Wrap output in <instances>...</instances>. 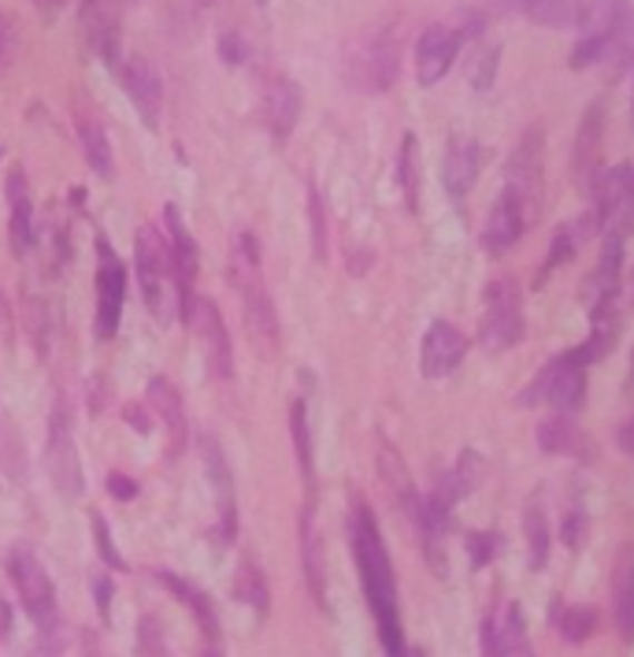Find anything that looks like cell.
Here are the masks:
<instances>
[{"instance_id": "cell-1", "label": "cell", "mask_w": 634, "mask_h": 657, "mask_svg": "<svg viewBox=\"0 0 634 657\" xmlns=\"http://www.w3.org/2000/svg\"><path fill=\"white\" fill-rule=\"evenodd\" d=\"M349 535H353L356 568H360V579H364L367 606L375 612L378 639H383V654L408 657L405 631H400V612H397V579H394V568H389V553L383 546V535H378V523L364 501H356Z\"/></svg>"}, {"instance_id": "cell-2", "label": "cell", "mask_w": 634, "mask_h": 657, "mask_svg": "<svg viewBox=\"0 0 634 657\" xmlns=\"http://www.w3.org/2000/svg\"><path fill=\"white\" fill-rule=\"evenodd\" d=\"M133 256H138L145 305H149V312L160 323H175V316H182L189 294H182V286H178V278H175L171 242H164L160 231L141 227L138 242H133Z\"/></svg>"}, {"instance_id": "cell-3", "label": "cell", "mask_w": 634, "mask_h": 657, "mask_svg": "<svg viewBox=\"0 0 634 657\" xmlns=\"http://www.w3.org/2000/svg\"><path fill=\"white\" fill-rule=\"evenodd\" d=\"M400 67V45L397 33L389 22H378V27H367L360 38L349 45V56H345V82L360 94H383V89L394 86Z\"/></svg>"}, {"instance_id": "cell-4", "label": "cell", "mask_w": 634, "mask_h": 657, "mask_svg": "<svg viewBox=\"0 0 634 657\" xmlns=\"http://www.w3.org/2000/svg\"><path fill=\"white\" fill-rule=\"evenodd\" d=\"M516 8L549 30H612L627 27V0H516Z\"/></svg>"}, {"instance_id": "cell-5", "label": "cell", "mask_w": 634, "mask_h": 657, "mask_svg": "<svg viewBox=\"0 0 634 657\" xmlns=\"http://www.w3.org/2000/svg\"><path fill=\"white\" fill-rule=\"evenodd\" d=\"M583 401H586V367L575 364L572 353L553 356L538 372V379L527 386V394H523V405H549L556 412L583 409Z\"/></svg>"}, {"instance_id": "cell-6", "label": "cell", "mask_w": 634, "mask_h": 657, "mask_svg": "<svg viewBox=\"0 0 634 657\" xmlns=\"http://www.w3.org/2000/svg\"><path fill=\"white\" fill-rule=\"evenodd\" d=\"M11 579H16V590L22 598V609L30 612V620L38 624L41 635H52L56 624H60V612H56V587L49 572L41 568V561L30 550H16L11 553Z\"/></svg>"}, {"instance_id": "cell-7", "label": "cell", "mask_w": 634, "mask_h": 657, "mask_svg": "<svg viewBox=\"0 0 634 657\" xmlns=\"http://www.w3.org/2000/svg\"><path fill=\"white\" fill-rule=\"evenodd\" d=\"M478 339H483L489 353L512 350V345L523 339V297L516 283L497 278V283L486 286V312H483Z\"/></svg>"}, {"instance_id": "cell-8", "label": "cell", "mask_w": 634, "mask_h": 657, "mask_svg": "<svg viewBox=\"0 0 634 657\" xmlns=\"http://www.w3.org/2000/svg\"><path fill=\"white\" fill-rule=\"evenodd\" d=\"M590 194H594V205H597V223L608 234L623 238V234L634 231V167L631 164H616V167H608V171H601L594 178V186H590Z\"/></svg>"}, {"instance_id": "cell-9", "label": "cell", "mask_w": 634, "mask_h": 657, "mask_svg": "<svg viewBox=\"0 0 634 657\" xmlns=\"http://www.w3.org/2000/svg\"><path fill=\"white\" fill-rule=\"evenodd\" d=\"M44 468H49V479L56 490L67 498H78L86 487L82 479V461H78L75 439H71V409L60 398L52 409V423H49V445H44Z\"/></svg>"}, {"instance_id": "cell-10", "label": "cell", "mask_w": 634, "mask_h": 657, "mask_svg": "<svg viewBox=\"0 0 634 657\" xmlns=\"http://www.w3.org/2000/svg\"><path fill=\"white\" fill-rule=\"evenodd\" d=\"M542 149H545L542 130H527V134H523V138L516 141V149H512L508 164H505V189L523 200V208H527L531 219L538 216L542 197H545Z\"/></svg>"}, {"instance_id": "cell-11", "label": "cell", "mask_w": 634, "mask_h": 657, "mask_svg": "<svg viewBox=\"0 0 634 657\" xmlns=\"http://www.w3.org/2000/svg\"><path fill=\"white\" fill-rule=\"evenodd\" d=\"M182 320L197 331L200 345H205L208 372L216 379H230L234 375V350H230V334H227V323H222V316H219L216 301L189 294Z\"/></svg>"}, {"instance_id": "cell-12", "label": "cell", "mask_w": 634, "mask_h": 657, "mask_svg": "<svg viewBox=\"0 0 634 657\" xmlns=\"http://www.w3.org/2000/svg\"><path fill=\"white\" fill-rule=\"evenodd\" d=\"M127 272L108 242H97V339H111L119 331Z\"/></svg>"}, {"instance_id": "cell-13", "label": "cell", "mask_w": 634, "mask_h": 657, "mask_svg": "<svg viewBox=\"0 0 634 657\" xmlns=\"http://www.w3.org/2000/svg\"><path fill=\"white\" fill-rule=\"evenodd\" d=\"M467 33L456 27H445V22H434L419 33L416 41V78L419 86H438L445 75L453 71L456 52H460Z\"/></svg>"}, {"instance_id": "cell-14", "label": "cell", "mask_w": 634, "mask_h": 657, "mask_svg": "<svg viewBox=\"0 0 634 657\" xmlns=\"http://www.w3.org/2000/svg\"><path fill=\"white\" fill-rule=\"evenodd\" d=\"M127 16V0H82L78 22H82V38L97 56L116 67L119 63V30Z\"/></svg>"}, {"instance_id": "cell-15", "label": "cell", "mask_w": 634, "mask_h": 657, "mask_svg": "<svg viewBox=\"0 0 634 657\" xmlns=\"http://www.w3.org/2000/svg\"><path fill=\"white\" fill-rule=\"evenodd\" d=\"M119 78H122V89H127V97H130V105L138 108V116L141 122L149 130L160 127V108H164V82H160V75H156V67L149 60H127L122 67H116Z\"/></svg>"}, {"instance_id": "cell-16", "label": "cell", "mask_w": 634, "mask_h": 657, "mask_svg": "<svg viewBox=\"0 0 634 657\" xmlns=\"http://www.w3.org/2000/svg\"><path fill=\"white\" fill-rule=\"evenodd\" d=\"M467 353V339L460 331L453 327V323L445 320H434L427 334H423V350H419V367L427 379H445L453 375L456 367H460Z\"/></svg>"}, {"instance_id": "cell-17", "label": "cell", "mask_w": 634, "mask_h": 657, "mask_svg": "<svg viewBox=\"0 0 634 657\" xmlns=\"http://www.w3.org/2000/svg\"><path fill=\"white\" fill-rule=\"evenodd\" d=\"M527 208H523V200L516 194H508V189H501L494 208H489V219L483 227V249L489 256H505L512 245L523 238V231H527Z\"/></svg>"}, {"instance_id": "cell-18", "label": "cell", "mask_w": 634, "mask_h": 657, "mask_svg": "<svg viewBox=\"0 0 634 657\" xmlns=\"http://www.w3.org/2000/svg\"><path fill=\"white\" fill-rule=\"evenodd\" d=\"M601 145H605V108H601V100H594V105L586 108L583 122H578L575 153H572L575 175L583 178L586 189L594 186V178L601 175Z\"/></svg>"}, {"instance_id": "cell-19", "label": "cell", "mask_w": 634, "mask_h": 657, "mask_svg": "<svg viewBox=\"0 0 634 657\" xmlns=\"http://www.w3.org/2000/svg\"><path fill=\"white\" fill-rule=\"evenodd\" d=\"M300 119V86L294 78H271V82L264 86V122L267 130L275 134L278 141L289 138V130L297 127Z\"/></svg>"}, {"instance_id": "cell-20", "label": "cell", "mask_w": 634, "mask_h": 657, "mask_svg": "<svg viewBox=\"0 0 634 657\" xmlns=\"http://www.w3.org/2000/svg\"><path fill=\"white\" fill-rule=\"evenodd\" d=\"M478 167H483V149L472 138H453L442 160V186L449 197H464L475 186Z\"/></svg>"}, {"instance_id": "cell-21", "label": "cell", "mask_w": 634, "mask_h": 657, "mask_svg": "<svg viewBox=\"0 0 634 657\" xmlns=\"http://www.w3.org/2000/svg\"><path fill=\"white\" fill-rule=\"evenodd\" d=\"M527 654V620L519 606H505L497 620L483 628V657H523Z\"/></svg>"}, {"instance_id": "cell-22", "label": "cell", "mask_w": 634, "mask_h": 657, "mask_svg": "<svg viewBox=\"0 0 634 657\" xmlns=\"http://www.w3.org/2000/svg\"><path fill=\"white\" fill-rule=\"evenodd\" d=\"M612 617L623 643H634V542L623 546L612 568Z\"/></svg>"}, {"instance_id": "cell-23", "label": "cell", "mask_w": 634, "mask_h": 657, "mask_svg": "<svg viewBox=\"0 0 634 657\" xmlns=\"http://www.w3.org/2000/svg\"><path fill=\"white\" fill-rule=\"evenodd\" d=\"M538 445H542V453L575 457V461L583 457V461H590V439L575 428L567 412H556V416L538 423Z\"/></svg>"}, {"instance_id": "cell-24", "label": "cell", "mask_w": 634, "mask_h": 657, "mask_svg": "<svg viewBox=\"0 0 634 657\" xmlns=\"http://www.w3.org/2000/svg\"><path fill=\"white\" fill-rule=\"evenodd\" d=\"M200 450H205L208 479H211V487H216V494H219L222 539H230V535H234V483H230V464H227V457H222V450H219L216 434H205V439H200Z\"/></svg>"}, {"instance_id": "cell-25", "label": "cell", "mask_w": 634, "mask_h": 657, "mask_svg": "<svg viewBox=\"0 0 634 657\" xmlns=\"http://www.w3.org/2000/svg\"><path fill=\"white\" fill-rule=\"evenodd\" d=\"M300 565H305L311 598L327 606V561H323V542L316 523H311V509H305V517H300Z\"/></svg>"}, {"instance_id": "cell-26", "label": "cell", "mask_w": 634, "mask_h": 657, "mask_svg": "<svg viewBox=\"0 0 634 657\" xmlns=\"http://www.w3.org/2000/svg\"><path fill=\"white\" fill-rule=\"evenodd\" d=\"M8 200H11V249L27 256L33 249V205L22 189V175H8Z\"/></svg>"}, {"instance_id": "cell-27", "label": "cell", "mask_w": 634, "mask_h": 657, "mask_svg": "<svg viewBox=\"0 0 634 657\" xmlns=\"http://www.w3.org/2000/svg\"><path fill=\"white\" fill-rule=\"evenodd\" d=\"M149 401L152 409L160 412V420L167 423V431H171V450L178 453L186 442V412H182V398H178V390L167 383L164 375L149 379Z\"/></svg>"}, {"instance_id": "cell-28", "label": "cell", "mask_w": 634, "mask_h": 657, "mask_svg": "<svg viewBox=\"0 0 634 657\" xmlns=\"http://www.w3.org/2000/svg\"><path fill=\"white\" fill-rule=\"evenodd\" d=\"M156 579H160V584L171 590V595H178L186 601L189 609H194V617H197V624H200V631L208 635L211 643L219 639V617H216V609H211V601L200 595V590L194 587V584H186L182 576H171V572H156Z\"/></svg>"}, {"instance_id": "cell-29", "label": "cell", "mask_w": 634, "mask_h": 657, "mask_svg": "<svg viewBox=\"0 0 634 657\" xmlns=\"http://www.w3.org/2000/svg\"><path fill=\"white\" fill-rule=\"evenodd\" d=\"M378 472H383L386 487L394 490V498L400 501V506H405V512L412 517V512H416V506H419V494H416V483H412L408 468L397 457L394 445H383V450H378Z\"/></svg>"}, {"instance_id": "cell-30", "label": "cell", "mask_w": 634, "mask_h": 657, "mask_svg": "<svg viewBox=\"0 0 634 657\" xmlns=\"http://www.w3.org/2000/svg\"><path fill=\"white\" fill-rule=\"evenodd\" d=\"M620 261H623V238H616V234H608V238H605V253H601V264H597L594 278H590V294H594V301L616 297Z\"/></svg>"}, {"instance_id": "cell-31", "label": "cell", "mask_w": 634, "mask_h": 657, "mask_svg": "<svg viewBox=\"0 0 634 657\" xmlns=\"http://www.w3.org/2000/svg\"><path fill=\"white\" fill-rule=\"evenodd\" d=\"M78 138H82V156L100 178H111V145L97 119H78Z\"/></svg>"}, {"instance_id": "cell-32", "label": "cell", "mask_w": 634, "mask_h": 657, "mask_svg": "<svg viewBox=\"0 0 634 657\" xmlns=\"http://www.w3.org/2000/svg\"><path fill=\"white\" fill-rule=\"evenodd\" d=\"M289 434H294L297 464H300V475H305V490H308V498H311V490H316V468H311V434H308L305 401H294V409H289Z\"/></svg>"}, {"instance_id": "cell-33", "label": "cell", "mask_w": 634, "mask_h": 657, "mask_svg": "<svg viewBox=\"0 0 634 657\" xmlns=\"http://www.w3.org/2000/svg\"><path fill=\"white\" fill-rule=\"evenodd\" d=\"M523 531H527V542H531V568H542L545 557H549V520H545V512L538 506V498L527 501V509H523Z\"/></svg>"}, {"instance_id": "cell-34", "label": "cell", "mask_w": 634, "mask_h": 657, "mask_svg": "<svg viewBox=\"0 0 634 657\" xmlns=\"http://www.w3.org/2000/svg\"><path fill=\"white\" fill-rule=\"evenodd\" d=\"M586 231H590V223H564V227H556V234H553V249H549V256H545V264H542V278L549 275L556 264L572 261L575 249H578V242L586 238Z\"/></svg>"}, {"instance_id": "cell-35", "label": "cell", "mask_w": 634, "mask_h": 657, "mask_svg": "<svg viewBox=\"0 0 634 657\" xmlns=\"http://www.w3.org/2000/svg\"><path fill=\"white\" fill-rule=\"evenodd\" d=\"M397 178L400 189H405V205L416 212L419 208V156H416V138H405L400 145V160H397Z\"/></svg>"}, {"instance_id": "cell-36", "label": "cell", "mask_w": 634, "mask_h": 657, "mask_svg": "<svg viewBox=\"0 0 634 657\" xmlns=\"http://www.w3.org/2000/svg\"><path fill=\"white\" fill-rule=\"evenodd\" d=\"M234 595H238L241 601H249L256 612H267V584H264L260 568H256L252 561H245L238 568V579H234Z\"/></svg>"}, {"instance_id": "cell-37", "label": "cell", "mask_w": 634, "mask_h": 657, "mask_svg": "<svg viewBox=\"0 0 634 657\" xmlns=\"http://www.w3.org/2000/svg\"><path fill=\"white\" fill-rule=\"evenodd\" d=\"M556 628H561V635L567 643H586L597 628V612L590 606H572L556 617Z\"/></svg>"}, {"instance_id": "cell-38", "label": "cell", "mask_w": 634, "mask_h": 657, "mask_svg": "<svg viewBox=\"0 0 634 657\" xmlns=\"http://www.w3.org/2000/svg\"><path fill=\"white\" fill-rule=\"evenodd\" d=\"M308 219H311V249L323 261L327 256V219H323V200L316 189H308Z\"/></svg>"}, {"instance_id": "cell-39", "label": "cell", "mask_w": 634, "mask_h": 657, "mask_svg": "<svg viewBox=\"0 0 634 657\" xmlns=\"http://www.w3.org/2000/svg\"><path fill=\"white\" fill-rule=\"evenodd\" d=\"M93 531H97V550H100V561H105L108 568H127V561H122V553L116 550V546H111V531H108V523H105V517H100V512H93Z\"/></svg>"}, {"instance_id": "cell-40", "label": "cell", "mask_w": 634, "mask_h": 657, "mask_svg": "<svg viewBox=\"0 0 634 657\" xmlns=\"http://www.w3.org/2000/svg\"><path fill=\"white\" fill-rule=\"evenodd\" d=\"M494 71H497V45H486V49L475 52V71H472L475 89L494 86Z\"/></svg>"}, {"instance_id": "cell-41", "label": "cell", "mask_w": 634, "mask_h": 657, "mask_svg": "<svg viewBox=\"0 0 634 657\" xmlns=\"http://www.w3.org/2000/svg\"><path fill=\"white\" fill-rule=\"evenodd\" d=\"M467 550H472V565H486L494 557V535H467Z\"/></svg>"}, {"instance_id": "cell-42", "label": "cell", "mask_w": 634, "mask_h": 657, "mask_svg": "<svg viewBox=\"0 0 634 657\" xmlns=\"http://www.w3.org/2000/svg\"><path fill=\"white\" fill-rule=\"evenodd\" d=\"M583 535H586V517L583 512H567V520H564V542L572 546H583Z\"/></svg>"}, {"instance_id": "cell-43", "label": "cell", "mask_w": 634, "mask_h": 657, "mask_svg": "<svg viewBox=\"0 0 634 657\" xmlns=\"http://www.w3.org/2000/svg\"><path fill=\"white\" fill-rule=\"evenodd\" d=\"M219 52H222V60H227L230 67L245 60V45H241V38H234V33H222Z\"/></svg>"}, {"instance_id": "cell-44", "label": "cell", "mask_w": 634, "mask_h": 657, "mask_svg": "<svg viewBox=\"0 0 634 657\" xmlns=\"http://www.w3.org/2000/svg\"><path fill=\"white\" fill-rule=\"evenodd\" d=\"M108 490H111L116 498H122V501H130L133 494H138V487L130 483V475H119V472L108 475Z\"/></svg>"}, {"instance_id": "cell-45", "label": "cell", "mask_w": 634, "mask_h": 657, "mask_svg": "<svg viewBox=\"0 0 634 657\" xmlns=\"http://www.w3.org/2000/svg\"><path fill=\"white\" fill-rule=\"evenodd\" d=\"M93 590H97V609L100 617H108V606H111V584L105 576H93Z\"/></svg>"}, {"instance_id": "cell-46", "label": "cell", "mask_w": 634, "mask_h": 657, "mask_svg": "<svg viewBox=\"0 0 634 657\" xmlns=\"http://www.w3.org/2000/svg\"><path fill=\"white\" fill-rule=\"evenodd\" d=\"M616 442H620V450L627 453V457H634V416L623 423V428L616 431Z\"/></svg>"}, {"instance_id": "cell-47", "label": "cell", "mask_w": 634, "mask_h": 657, "mask_svg": "<svg viewBox=\"0 0 634 657\" xmlns=\"http://www.w3.org/2000/svg\"><path fill=\"white\" fill-rule=\"evenodd\" d=\"M127 416H130V428L133 431H149L152 428V420H145V412H141V405H127Z\"/></svg>"}, {"instance_id": "cell-48", "label": "cell", "mask_w": 634, "mask_h": 657, "mask_svg": "<svg viewBox=\"0 0 634 657\" xmlns=\"http://www.w3.org/2000/svg\"><path fill=\"white\" fill-rule=\"evenodd\" d=\"M33 4H38V8L44 11V16H49V11H56V8H60L63 0H33Z\"/></svg>"}, {"instance_id": "cell-49", "label": "cell", "mask_w": 634, "mask_h": 657, "mask_svg": "<svg viewBox=\"0 0 634 657\" xmlns=\"http://www.w3.org/2000/svg\"><path fill=\"white\" fill-rule=\"evenodd\" d=\"M200 657H222V654H219V646H216V643H211V646H208V650H205V654H200Z\"/></svg>"}, {"instance_id": "cell-50", "label": "cell", "mask_w": 634, "mask_h": 657, "mask_svg": "<svg viewBox=\"0 0 634 657\" xmlns=\"http://www.w3.org/2000/svg\"><path fill=\"white\" fill-rule=\"evenodd\" d=\"M0 56H4V27H0Z\"/></svg>"}, {"instance_id": "cell-51", "label": "cell", "mask_w": 634, "mask_h": 657, "mask_svg": "<svg viewBox=\"0 0 634 657\" xmlns=\"http://www.w3.org/2000/svg\"><path fill=\"white\" fill-rule=\"evenodd\" d=\"M631 127H634V97H631Z\"/></svg>"}]
</instances>
